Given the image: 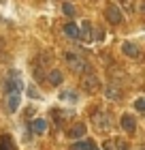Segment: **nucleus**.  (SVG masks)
<instances>
[{"instance_id":"15","label":"nucleus","mask_w":145,"mask_h":150,"mask_svg":"<svg viewBox=\"0 0 145 150\" xmlns=\"http://www.w3.org/2000/svg\"><path fill=\"white\" fill-rule=\"evenodd\" d=\"M0 150H15V146H13V139L9 137V135H4V137H2V144H0Z\"/></svg>"},{"instance_id":"16","label":"nucleus","mask_w":145,"mask_h":150,"mask_svg":"<svg viewBox=\"0 0 145 150\" xmlns=\"http://www.w3.org/2000/svg\"><path fill=\"white\" fill-rule=\"evenodd\" d=\"M62 11H64L68 17H73V15H75V6H73L71 2H64V4H62Z\"/></svg>"},{"instance_id":"9","label":"nucleus","mask_w":145,"mask_h":150,"mask_svg":"<svg viewBox=\"0 0 145 150\" xmlns=\"http://www.w3.org/2000/svg\"><path fill=\"white\" fill-rule=\"evenodd\" d=\"M107 17H109V22L111 24H120L122 22V13H120V9L117 6H107Z\"/></svg>"},{"instance_id":"14","label":"nucleus","mask_w":145,"mask_h":150,"mask_svg":"<svg viewBox=\"0 0 145 150\" xmlns=\"http://www.w3.org/2000/svg\"><path fill=\"white\" fill-rule=\"evenodd\" d=\"M92 148V142H88V139H83V142H75V144L71 146V150H90Z\"/></svg>"},{"instance_id":"21","label":"nucleus","mask_w":145,"mask_h":150,"mask_svg":"<svg viewBox=\"0 0 145 150\" xmlns=\"http://www.w3.org/2000/svg\"><path fill=\"white\" fill-rule=\"evenodd\" d=\"M134 107H137L139 112H143V110H145V99H143V97H139V99L134 101Z\"/></svg>"},{"instance_id":"10","label":"nucleus","mask_w":145,"mask_h":150,"mask_svg":"<svg viewBox=\"0 0 145 150\" xmlns=\"http://www.w3.org/2000/svg\"><path fill=\"white\" fill-rule=\"evenodd\" d=\"M83 135H85V125H75L73 129H68V137H71V139L83 137Z\"/></svg>"},{"instance_id":"22","label":"nucleus","mask_w":145,"mask_h":150,"mask_svg":"<svg viewBox=\"0 0 145 150\" xmlns=\"http://www.w3.org/2000/svg\"><path fill=\"white\" fill-rule=\"evenodd\" d=\"M105 150H113L111 148V142H107V144H105Z\"/></svg>"},{"instance_id":"19","label":"nucleus","mask_w":145,"mask_h":150,"mask_svg":"<svg viewBox=\"0 0 145 150\" xmlns=\"http://www.w3.org/2000/svg\"><path fill=\"white\" fill-rule=\"evenodd\" d=\"M115 148L117 150H130L128 144H126V139H115Z\"/></svg>"},{"instance_id":"6","label":"nucleus","mask_w":145,"mask_h":150,"mask_svg":"<svg viewBox=\"0 0 145 150\" xmlns=\"http://www.w3.org/2000/svg\"><path fill=\"white\" fill-rule=\"evenodd\" d=\"M30 131L32 133H36V135H43L47 131V120L45 118H34L30 122Z\"/></svg>"},{"instance_id":"4","label":"nucleus","mask_w":145,"mask_h":150,"mask_svg":"<svg viewBox=\"0 0 145 150\" xmlns=\"http://www.w3.org/2000/svg\"><path fill=\"white\" fill-rule=\"evenodd\" d=\"M122 129L126 133H134V129H137V118L132 114H124L122 116Z\"/></svg>"},{"instance_id":"1","label":"nucleus","mask_w":145,"mask_h":150,"mask_svg":"<svg viewBox=\"0 0 145 150\" xmlns=\"http://www.w3.org/2000/svg\"><path fill=\"white\" fill-rule=\"evenodd\" d=\"M66 62H68V67H71L75 73H90L85 60L81 58L79 54H75V52H66Z\"/></svg>"},{"instance_id":"12","label":"nucleus","mask_w":145,"mask_h":150,"mask_svg":"<svg viewBox=\"0 0 145 150\" xmlns=\"http://www.w3.org/2000/svg\"><path fill=\"white\" fill-rule=\"evenodd\" d=\"M79 32H81V39H92V24H90L88 19H85V22L81 24Z\"/></svg>"},{"instance_id":"11","label":"nucleus","mask_w":145,"mask_h":150,"mask_svg":"<svg viewBox=\"0 0 145 150\" xmlns=\"http://www.w3.org/2000/svg\"><path fill=\"white\" fill-rule=\"evenodd\" d=\"M96 120H98V129H100V131H109V129H111L107 114H98V116H96Z\"/></svg>"},{"instance_id":"2","label":"nucleus","mask_w":145,"mask_h":150,"mask_svg":"<svg viewBox=\"0 0 145 150\" xmlns=\"http://www.w3.org/2000/svg\"><path fill=\"white\" fill-rule=\"evenodd\" d=\"M22 88H24V84L17 79V73H11V77L4 81V92H6V97H9V94H19Z\"/></svg>"},{"instance_id":"3","label":"nucleus","mask_w":145,"mask_h":150,"mask_svg":"<svg viewBox=\"0 0 145 150\" xmlns=\"http://www.w3.org/2000/svg\"><path fill=\"white\" fill-rule=\"evenodd\" d=\"M81 86H83L88 92H94V90H98V88H100V79L96 77L94 73H83V81H81Z\"/></svg>"},{"instance_id":"13","label":"nucleus","mask_w":145,"mask_h":150,"mask_svg":"<svg viewBox=\"0 0 145 150\" xmlns=\"http://www.w3.org/2000/svg\"><path fill=\"white\" fill-rule=\"evenodd\" d=\"M62 79H64V77H62V73H60L58 69L49 71V81H51L53 86H60V84H62Z\"/></svg>"},{"instance_id":"23","label":"nucleus","mask_w":145,"mask_h":150,"mask_svg":"<svg viewBox=\"0 0 145 150\" xmlns=\"http://www.w3.org/2000/svg\"><path fill=\"white\" fill-rule=\"evenodd\" d=\"M90 150H100V148H98V146H96L94 142H92V148H90Z\"/></svg>"},{"instance_id":"7","label":"nucleus","mask_w":145,"mask_h":150,"mask_svg":"<svg viewBox=\"0 0 145 150\" xmlns=\"http://www.w3.org/2000/svg\"><path fill=\"white\" fill-rule=\"evenodd\" d=\"M19 103H22L19 94H9V97H6V112H9V114H15V112L19 110Z\"/></svg>"},{"instance_id":"20","label":"nucleus","mask_w":145,"mask_h":150,"mask_svg":"<svg viewBox=\"0 0 145 150\" xmlns=\"http://www.w3.org/2000/svg\"><path fill=\"white\" fill-rule=\"evenodd\" d=\"M60 99H68V101H75V99H77V92H60Z\"/></svg>"},{"instance_id":"5","label":"nucleus","mask_w":145,"mask_h":150,"mask_svg":"<svg viewBox=\"0 0 145 150\" xmlns=\"http://www.w3.org/2000/svg\"><path fill=\"white\" fill-rule=\"evenodd\" d=\"M122 52L126 54L128 58H132V60H137L141 56V50H139V45H134V43H130V41H126V43L122 45Z\"/></svg>"},{"instance_id":"17","label":"nucleus","mask_w":145,"mask_h":150,"mask_svg":"<svg viewBox=\"0 0 145 150\" xmlns=\"http://www.w3.org/2000/svg\"><path fill=\"white\" fill-rule=\"evenodd\" d=\"M107 97H109V99H113V101H117V99H120V92H117L113 86H109V88H107Z\"/></svg>"},{"instance_id":"18","label":"nucleus","mask_w":145,"mask_h":150,"mask_svg":"<svg viewBox=\"0 0 145 150\" xmlns=\"http://www.w3.org/2000/svg\"><path fill=\"white\" fill-rule=\"evenodd\" d=\"M28 97L30 99H41V94L36 90V86H28Z\"/></svg>"},{"instance_id":"8","label":"nucleus","mask_w":145,"mask_h":150,"mask_svg":"<svg viewBox=\"0 0 145 150\" xmlns=\"http://www.w3.org/2000/svg\"><path fill=\"white\" fill-rule=\"evenodd\" d=\"M64 35L68 37V39H81V32H79V26L75 24V22H68L66 26H64Z\"/></svg>"}]
</instances>
